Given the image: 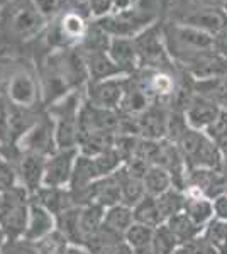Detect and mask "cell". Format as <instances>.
<instances>
[{
    "label": "cell",
    "mask_w": 227,
    "mask_h": 254,
    "mask_svg": "<svg viewBox=\"0 0 227 254\" xmlns=\"http://www.w3.org/2000/svg\"><path fill=\"white\" fill-rule=\"evenodd\" d=\"M88 69L81 51L75 48L53 49L41 69V97L48 105L88 83Z\"/></svg>",
    "instance_id": "6da1fadb"
},
{
    "label": "cell",
    "mask_w": 227,
    "mask_h": 254,
    "mask_svg": "<svg viewBox=\"0 0 227 254\" xmlns=\"http://www.w3.org/2000/svg\"><path fill=\"white\" fill-rule=\"evenodd\" d=\"M152 246H154L158 254H173L181 244L178 243L175 234L170 231V227H168L166 224H161L159 227L154 229V241H152Z\"/></svg>",
    "instance_id": "1f68e13d"
},
{
    "label": "cell",
    "mask_w": 227,
    "mask_h": 254,
    "mask_svg": "<svg viewBox=\"0 0 227 254\" xmlns=\"http://www.w3.org/2000/svg\"><path fill=\"white\" fill-rule=\"evenodd\" d=\"M164 224L170 227V231L175 234V237L178 239V243L181 246L197 239V237L202 234V231H204V229L199 227L185 212H180V214L170 217Z\"/></svg>",
    "instance_id": "d4e9b609"
},
{
    "label": "cell",
    "mask_w": 227,
    "mask_h": 254,
    "mask_svg": "<svg viewBox=\"0 0 227 254\" xmlns=\"http://www.w3.org/2000/svg\"><path fill=\"white\" fill-rule=\"evenodd\" d=\"M202 237L216 254H227V222L214 217L202 231Z\"/></svg>",
    "instance_id": "484cf974"
},
{
    "label": "cell",
    "mask_w": 227,
    "mask_h": 254,
    "mask_svg": "<svg viewBox=\"0 0 227 254\" xmlns=\"http://www.w3.org/2000/svg\"><path fill=\"white\" fill-rule=\"evenodd\" d=\"M88 29V24L80 12H63L56 20L55 29L49 34V44H53L55 49L76 48L85 41Z\"/></svg>",
    "instance_id": "9c48e42d"
},
{
    "label": "cell",
    "mask_w": 227,
    "mask_h": 254,
    "mask_svg": "<svg viewBox=\"0 0 227 254\" xmlns=\"http://www.w3.org/2000/svg\"><path fill=\"white\" fill-rule=\"evenodd\" d=\"M19 185L17 170L12 163L7 161L3 156H0V193L10 190Z\"/></svg>",
    "instance_id": "836d02e7"
},
{
    "label": "cell",
    "mask_w": 227,
    "mask_h": 254,
    "mask_svg": "<svg viewBox=\"0 0 227 254\" xmlns=\"http://www.w3.org/2000/svg\"><path fill=\"white\" fill-rule=\"evenodd\" d=\"M161 38L168 56L175 64L187 68L195 60L216 51V38L195 27L178 22H168L161 27Z\"/></svg>",
    "instance_id": "7a4b0ae2"
},
{
    "label": "cell",
    "mask_w": 227,
    "mask_h": 254,
    "mask_svg": "<svg viewBox=\"0 0 227 254\" xmlns=\"http://www.w3.org/2000/svg\"><path fill=\"white\" fill-rule=\"evenodd\" d=\"M176 10L178 12L173 15V22L195 27V29L207 32L214 38L227 27V15L221 7L205 5L197 0H190L187 5Z\"/></svg>",
    "instance_id": "52a82bcc"
},
{
    "label": "cell",
    "mask_w": 227,
    "mask_h": 254,
    "mask_svg": "<svg viewBox=\"0 0 227 254\" xmlns=\"http://www.w3.org/2000/svg\"><path fill=\"white\" fill-rule=\"evenodd\" d=\"M80 151L78 149H58L46 159L43 176V187L68 188L73 175V168Z\"/></svg>",
    "instance_id": "7c38bea8"
},
{
    "label": "cell",
    "mask_w": 227,
    "mask_h": 254,
    "mask_svg": "<svg viewBox=\"0 0 227 254\" xmlns=\"http://www.w3.org/2000/svg\"><path fill=\"white\" fill-rule=\"evenodd\" d=\"M127 76H117V78L88 81L85 87V102H88L93 107L119 110L124 87H126Z\"/></svg>",
    "instance_id": "8fae6325"
},
{
    "label": "cell",
    "mask_w": 227,
    "mask_h": 254,
    "mask_svg": "<svg viewBox=\"0 0 227 254\" xmlns=\"http://www.w3.org/2000/svg\"><path fill=\"white\" fill-rule=\"evenodd\" d=\"M0 144H2V142H0Z\"/></svg>",
    "instance_id": "ee69618b"
},
{
    "label": "cell",
    "mask_w": 227,
    "mask_h": 254,
    "mask_svg": "<svg viewBox=\"0 0 227 254\" xmlns=\"http://www.w3.org/2000/svg\"><path fill=\"white\" fill-rule=\"evenodd\" d=\"M15 146L22 154H39V156L49 158L55 151H58L53 119L49 116L36 119L34 124L15 141Z\"/></svg>",
    "instance_id": "ba28073f"
},
{
    "label": "cell",
    "mask_w": 227,
    "mask_h": 254,
    "mask_svg": "<svg viewBox=\"0 0 227 254\" xmlns=\"http://www.w3.org/2000/svg\"><path fill=\"white\" fill-rule=\"evenodd\" d=\"M0 254H39V251L36 248V244L29 243L26 239H15L7 241Z\"/></svg>",
    "instance_id": "e575fe53"
},
{
    "label": "cell",
    "mask_w": 227,
    "mask_h": 254,
    "mask_svg": "<svg viewBox=\"0 0 227 254\" xmlns=\"http://www.w3.org/2000/svg\"><path fill=\"white\" fill-rule=\"evenodd\" d=\"M68 246V241L58 232V229L44 237V239H41L39 243H36L39 254H63Z\"/></svg>",
    "instance_id": "d6a6232c"
},
{
    "label": "cell",
    "mask_w": 227,
    "mask_h": 254,
    "mask_svg": "<svg viewBox=\"0 0 227 254\" xmlns=\"http://www.w3.org/2000/svg\"><path fill=\"white\" fill-rule=\"evenodd\" d=\"M86 5H88L90 15H92L95 20H98L112 14L114 0H86Z\"/></svg>",
    "instance_id": "d590c367"
},
{
    "label": "cell",
    "mask_w": 227,
    "mask_h": 254,
    "mask_svg": "<svg viewBox=\"0 0 227 254\" xmlns=\"http://www.w3.org/2000/svg\"><path fill=\"white\" fill-rule=\"evenodd\" d=\"M193 90H195L199 95L209 98L210 102H214L217 107H221L222 110H227V76L193 81Z\"/></svg>",
    "instance_id": "44dd1931"
},
{
    "label": "cell",
    "mask_w": 227,
    "mask_h": 254,
    "mask_svg": "<svg viewBox=\"0 0 227 254\" xmlns=\"http://www.w3.org/2000/svg\"><path fill=\"white\" fill-rule=\"evenodd\" d=\"M102 254H134V249L131 248V246H127L126 241H121V243L110 246V248Z\"/></svg>",
    "instance_id": "f35d334b"
},
{
    "label": "cell",
    "mask_w": 227,
    "mask_h": 254,
    "mask_svg": "<svg viewBox=\"0 0 227 254\" xmlns=\"http://www.w3.org/2000/svg\"><path fill=\"white\" fill-rule=\"evenodd\" d=\"M46 159L48 158L39 156V154H22V158L19 159L17 166H15L19 185H22L31 195L43 187Z\"/></svg>",
    "instance_id": "ac0fdd59"
},
{
    "label": "cell",
    "mask_w": 227,
    "mask_h": 254,
    "mask_svg": "<svg viewBox=\"0 0 227 254\" xmlns=\"http://www.w3.org/2000/svg\"><path fill=\"white\" fill-rule=\"evenodd\" d=\"M183 212L202 229L216 217V212H214V200L204 196L197 190H193V188H185Z\"/></svg>",
    "instance_id": "d6986e66"
},
{
    "label": "cell",
    "mask_w": 227,
    "mask_h": 254,
    "mask_svg": "<svg viewBox=\"0 0 227 254\" xmlns=\"http://www.w3.org/2000/svg\"><path fill=\"white\" fill-rule=\"evenodd\" d=\"M144 183V190L146 195L151 196H159L161 193H164L166 190H170L173 187V178L170 175V171L164 170L161 166H150L143 178Z\"/></svg>",
    "instance_id": "83f0119b"
},
{
    "label": "cell",
    "mask_w": 227,
    "mask_h": 254,
    "mask_svg": "<svg viewBox=\"0 0 227 254\" xmlns=\"http://www.w3.org/2000/svg\"><path fill=\"white\" fill-rule=\"evenodd\" d=\"M0 22L20 41L34 39L48 27V19L32 0H7L0 7Z\"/></svg>",
    "instance_id": "3957f363"
},
{
    "label": "cell",
    "mask_w": 227,
    "mask_h": 254,
    "mask_svg": "<svg viewBox=\"0 0 227 254\" xmlns=\"http://www.w3.org/2000/svg\"><path fill=\"white\" fill-rule=\"evenodd\" d=\"M133 224H134V215H133V208L131 207L124 205V203H117V205L105 208L104 225L109 231L121 236L122 239H124V234L127 232V229Z\"/></svg>",
    "instance_id": "7402d4cb"
},
{
    "label": "cell",
    "mask_w": 227,
    "mask_h": 254,
    "mask_svg": "<svg viewBox=\"0 0 227 254\" xmlns=\"http://www.w3.org/2000/svg\"><path fill=\"white\" fill-rule=\"evenodd\" d=\"M124 241H126V244L131 246L134 251L148 248V246H152V241H154V229L134 222L127 229L126 234H124Z\"/></svg>",
    "instance_id": "f546056e"
},
{
    "label": "cell",
    "mask_w": 227,
    "mask_h": 254,
    "mask_svg": "<svg viewBox=\"0 0 227 254\" xmlns=\"http://www.w3.org/2000/svg\"><path fill=\"white\" fill-rule=\"evenodd\" d=\"M175 144L187 170H224V158L205 130L188 127Z\"/></svg>",
    "instance_id": "277c9868"
},
{
    "label": "cell",
    "mask_w": 227,
    "mask_h": 254,
    "mask_svg": "<svg viewBox=\"0 0 227 254\" xmlns=\"http://www.w3.org/2000/svg\"><path fill=\"white\" fill-rule=\"evenodd\" d=\"M154 100L151 98L143 83L138 80L136 75H129L126 78V87H124V95L119 105V112L124 117H138L144 110H148Z\"/></svg>",
    "instance_id": "5bb4252c"
},
{
    "label": "cell",
    "mask_w": 227,
    "mask_h": 254,
    "mask_svg": "<svg viewBox=\"0 0 227 254\" xmlns=\"http://www.w3.org/2000/svg\"><path fill=\"white\" fill-rule=\"evenodd\" d=\"M104 215L105 208L97 203H86V205H80V232L83 237V244L86 237L98 231L104 225Z\"/></svg>",
    "instance_id": "4316f807"
},
{
    "label": "cell",
    "mask_w": 227,
    "mask_h": 254,
    "mask_svg": "<svg viewBox=\"0 0 227 254\" xmlns=\"http://www.w3.org/2000/svg\"><path fill=\"white\" fill-rule=\"evenodd\" d=\"M214 212H216V217L227 222V193L214 200Z\"/></svg>",
    "instance_id": "74e56055"
},
{
    "label": "cell",
    "mask_w": 227,
    "mask_h": 254,
    "mask_svg": "<svg viewBox=\"0 0 227 254\" xmlns=\"http://www.w3.org/2000/svg\"><path fill=\"white\" fill-rule=\"evenodd\" d=\"M38 7V10L44 17L49 20H53L58 14L61 12V7H63V0H32Z\"/></svg>",
    "instance_id": "8d00e7d4"
},
{
    "label": "cell",
    "mask_w": 227,
    "mask_h": 254,
    "mask_svg": "<svg viewBox=\"0 0 227 254\" xmlns=\"http://www.w3.org/2000/svg\"><path fill=\"white\" fill-rule=\"evenodd\" d=\"M119 175H121V203L133 208L136 203L141 202L146 196L144 183L141 178H136L131 173H127L124 165L119 170Z\"/></svg>",
    "instance_id": "603a6c76"
},
{
    "label": "cell",
    "mask_w": 227,
    "mask_h": 254,
    "mask_svg": "<svg viewBox=\"0 0 227 254\" xmlns=\"http://www.w3.org/2000/svg\"><path fill=\"white\" fill-rule=\"evenodd\" d=\"M134 254H158V251L154 249V246H148V248H143V249L134 251Z\"/></svg>",
    "instance_id": "60d3db41"
},
{
    "label": "cell",
    "mask_w": 227,
    "mask_h": 254,
    "mask_svg": "<svg viewBox=\"0 0 227 254\" xmlns=\"http://www.w3.org/2000/svg\"><path fill=\"white\" fill-rule=\"evenodd\" d=\"M7 97H9L12 107L31 110L43 98L39 80H36L32 73L20 69L10 76L9 85H7Z\"/></svg>",
    "instance_id": "30bf717a"
},
{
    "label": "cell",
    "mask_w": 227,
    "mask_h": 254,
    "mask_svg": "<svg viewBox=\"0 0 227 254\" xmlns=\"http://www.w3.org/2000/svg\"><path fill=\"white\" fill-rule=\"evenodd\" d=\"M205 132L214 139L224 158V170H227V110H222L221 116Z\"/></svg>",
    "instance_id": "4dcf8cb0"
},
{
    "label": "cell",
    "mask_w": 227,
    "mask_h": 254,
    "mask_svg": "<svg viewBox=\"0 0 227 254\" xmlns=\"http://www.w3.org/2000/svg\"><path fill=\"white\" fill-rule=\"evenodd\" d=\"M107 53L126 76L134 75L136 71L141 69V58H139V49L138 44H136V39L110 38Z\"/></svg>",
    "instance_id": "9a60e30c"
},
{
    "label": "cell",
    "mask_w": 227,
    "mask_h": 254,
    "mask_svg": "<svg viewBox=\"0 0 227 254\" xmlns=\"http://www.w3.org/2000/svg\"><path fill=\"white\" fill-rule=\"evenodd\" d=\"M55 231H56V217L53 215L46 207H43L41 203L31 200V205H29L27 229H26V234H24L22 239L36 244Z\"/></svg>",
    "instance_id": "2e32d148"
},
{
    "label": "cell",
    "mask_w": 227,
    "mask_h": 254,
    "mask_svg": "<svg viewBox=\"0 0 227 254\" xmlns=\"http://www.w3.org/2000/svg\"><path fill=\"white\" fill-rule=\"evenodd\" d=\"M222 10H224V14L227 15V0H224V3H222Z\"/></svg>",
    "instance_id": "7bdbcfd3"
},
{
    "label": "cell",
    "mask_w": 227,
    "mask_h": 254,
    "mask_svg": "<svg viewBox=\"0 0 227 254\" xmlns=\"http://www.w3.org/2000/svg\"><path fill=\"white\" fill-rule=\"evenodd\" d=\"M31 193L22 185L0 193V227L7 241L22 239L27 229Z\"/></svg>",
    "instance_id": "5b68a950"
},
{
    "label": "cell",
    "mask_w": 227,
    "mask_h": 254,
    "mask_svg": "<svg viewBox=\"0 0 227 254\" xmlns=\"http://www.w3.org/2000/svg\"><path fill=\"white\" fill-rule=\"evenodd\" d=\"M133 215H134V222L148 225V227H159L161 224H164V219L159 212L158 202H156L154 196L146 195L141 202H138L133 207Z\"/></svg>",
    "instance_id": "cb8c5ba5"
},
{
    "label": "cell",
    "mask_w": 227,
    "mask_h": 254,
    "mask_svg": "<svg viewBox=\"0 0 227 254\" xmlns=\"http://www.w3.org/2000/svg\"><path fill=\"white\" fill-rule=\"evenodd\" d=\"M31 200L46 207L53 215L58 217L70 207L75 205L73 196L68 188H53V187H41L36 193L31 195Z\"/></svg>",
    "instance_id": "ffe728a7"
},
{
    "label": "cell",
    "mask_w": 227,
    "mask_h": 254,
    "mask_svg": "<svg viewBox=\"0 0 227 254\" xmlns=\"http://www.w3.org/2000/svg\"><path fill=\"white\" fill-rule=\"evenodd\" d=\"M81 55L85 58L86 69H88V81H100L117 78V76H126L109 56L107 49H83Z\"/></svg>",
    "instance_id": "e0dca14e"
},
{
    "label": "cell",
    "mask_w": 227,
    "mask_h": 254,
    "mask_svg": "<svg viewBox=\"0 0 227 254\" xmlns=\"http://www.w3.org/2000/svg\"><path fill=\"white\" fill-rule=\"evenodd\" d=\"M156 202H158L159 212L163 215L164 222H166L170 217L183 212L185 207V191L178 190V188L171 187L170 190H166L164 193H161L159 196H156Z\"/></svg>",
    "instance_id": "f1b7e54d"
},
{
    "label": "cell",
    "mask_w": 227,
    "mask_h": 254,
    "mask_svg": "<svg viewBox=\"0 0 227 254\" xmlns=\"http://www.w3.org/2000/svg\"><path fill=\"white\" fill-rule=\"evenodd\" d=\"M63 254H92V253H90L86 248H83V246H72L70 244L67 248V251H65Z\"/></svg>",
    "instance_id": "ab89813d"
},
{
    "label": "cell",
    "mask_w": 227,
    "mask_h": 254,
    "mask_svg": "<svg viewBox=\"0 0 227 254\" xmlns=\"http://www.w3.org/2000/svg\"><path fill=\"white\" fill-rule=\"evenodd\" d=\"M98 27L110 38H129L134 39L143 34L148 27L156 24V14L150 9H143L139 2L134 7L122 12H115L107 17L95 20Z\"/></svg>",
    "instance_id": "8992f818"
},
{
    "label": "cell",
    "mask_w": 227,
    "mask_h": 254,
    "mask_svg": "<svg viewBox=\"0 0 227 254\" xmlns=\"http://www.w3.org/2000/svg\"><path fill=\"white\" fill-rule=\"evenodd\" d=\"M7 243V236H5V232L2 231V227H0V251H2V248L5 246Z\"/></svg>",
    "instance_id": "b9f144b4"
},
{
    "label": "cell",
    "mask_w": 227,
    "mask_h": 254,
    "mask_svg": "<svg viewBox=\"0 0 227 254\" xmlns=\"http://www.w3.org/2000/svg\"><path fill=\"white\" fill-rule=\"evenodd\" d=\"M221 112V107H217L209 98L199 95L195 90H193V97L190 98L187 107L183 109V116L187 119L188 127L197 130H207L219 119Z\"/></svg>",
    "instance_id": "4fadbf2b"
}]
</instances>
